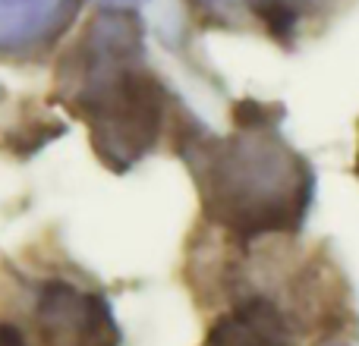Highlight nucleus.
<instances>
[{
    "instance_id": "1",
    "label": "nucleus",
    "mask_w": 359,
    "mask_h": 346,
    "mask_svg": "<svg viewBox=\"0 0 359 346\" xmlns=\"http://www.w3.org/2000/svg\"><path fill=\"white\" fill-rule=\"evenodd\" d=\"M57 98L88 126L111 167H130L155 148L168 107L136 16L114 6L92 19L57 69Z\"/></svg>"
},
{
    "instance_id": "2",
    "label": "nucleus",
    "mask_w": 359,
    "mask_h": 346,
    "mask_svg": "<svg viewBox=\"0 0 359 346\" xmlns=\"http://www.w3.org/2000/svg\"><path fill=\"white\" fill-rule=\"evenodd\" d=\"M205 208L236 233L287 230L309 202V170L265 126L208 139L196 148Z\"/></svg>"
},
{
    "instance_id": "3",
    "label": "nucleus",
    "mask_w": 359,
    "mask_h": 346,
    "mask_svg": "<svg viewBox=\"0 0 359 346\" xmlns=\"http://www.w3.org/2000/svg\"><path fill=\"white\" fill-rule=\"evenodd\" d=\"M32 331L41 346H117V328L104 299L69 280L38 286Z\"/></svg>"
},
{
    "instance_id": "4",
    "label": "nucleus",
    "mask_w": 359,
    "mask_h": 346,
    "mask_svg": "<svg viewBox=\"0 0 359 346\" xmlns=\"http://www.w3.org/2000/svg\"><path fill=\"white\" fill-rule=\"evenodd\" d=\"M76 0H0V57L48 48L73 16Z\"/></svg>"
},
{
    "instance_id": "5",
    "label": "nucleus",
    "mask_w": 359,
    "mask_h": 346,
    "mask_svg": "<svg viewBox=\"0 0 359 346\" xmlns=\"http://www.w3.org/2000/svg\"><path fill=\"white\" fill-rule=\"evenodd\" d=\"M205 346H290V321L265 296H249L215 321Z\"/></svg>"
},
{
    "instance_id": "6",
    "label": "nucleus",
    "mask_w": 359,
    "mask_h": 346,
    "mask_svg": "<svg viewBox=\"0 0 359 346\" xmlns=\"http://www.w3.org/2000/svg\"><path fill=\"white\" fill-rule=\"evenodd\" d=\"M208 10H217V13H255L259 19H265V25L278 32H287L293 29L299 16L306 10L318 4V0H202Z\"/></svg>"
},
{
    "instance_id": "7",
    "label": "nucleus",
    "mask_w": 359,
    "mask_h": 346,
    "mask_svg": "<svg viewBox=\"0 0 359 346\" xmlns=\"http://www.w3.org/2000/svg\"><path fill=\"white\" fill-rule=\"evenodd\" d=\"M107 4H114L117 10H123V6H130V4H139V0H107Z\"/></svg>"
}]
</instances>
